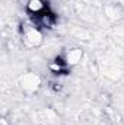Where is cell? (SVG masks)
<instances>
[{
  "label": "cell",
  "instance_id": "6da1fadb",
  "mask_svg": "<svg viewBox=\"0 0 124 125\" xmlns=\"http://www.w3.org/2000/svg\"><path fill=\"white\" fill-rule=\"evenodd\" d=\"M22 44L26 47V48H37V47H41L42 42H44V35L39 28L35 26L34 21H28L25 23H22Z\"/></svg>",
  "mask_w": 124,
  "mask_h": 125
},
{
  "label": "cell",
  "instance_id": "7a4b0ae2",
  "mask_svg": "<svg viewBox=\"0 0 124 125\" xmlns=\"http://www.w3.org/2000/svg\"><path fill=\"white\" fill-rule=\"evenodd\" d=\"M19 83H21V87L24 89V92L26 93H35L39 87H41V77L37 74V73H24L19 79Z\"/></svg>",
  "mask_w": 124,
  "mask_h": 125
},
{
  "label": "cell",
  "instance_id": "3957f363",
  "mask_svg": "<svg viewBox=\"0 0 124 125\" xmlns=\"http://www.w3.org/2000/svg\"><path fill=\"white\" fill-rule=\"evenodd\" d=\"M32 21L35 23L37 28L39 29H54L56 23H57V18L54 13H51L50 10H45L39 15L32 16Z\"/></svg>",
  "mask_w": 124,
  "mask_h": 125
},
{
  "label": "cell",
  "instance_id": "277c9868",
  "mask_svg": "<svg viewBox=\"0 0 124 125\" xmlns=\"http://www.w3.org/2000/svg\"><path fill=\"white\" fill-rule=\"evenodd\" d=\"M63 58H64V62H66L67 67L77 65L79 62L82 61V58H83V50L82 48H72V50L64 52Z\"/></svg>",
  "mask_w": 124,
  "mask_h": 125
},
{
  "label": "cell",
  "instance_id": "5b68a950",
  "mask_svg": "<svg viewBox=\"0 0 124 125\" xmlns=\"http://www.w3.org/2000/svg\"><path fill=\"white\" fill-rule=\"evenodd\" d=\"M45 10H48V6L44 0H28L26 1V12L32 16L39 15Z\"/></svg>",
  "mask_w": 124,
  "mask_h": 125
},
{
  "label": "cell",
  "instance_id": "8992f818",
  "mask_svg": "<svg viewBox=\"0 0 124 125\" xmlns=\"http://www.w3.org/2000/svg\"><path fill=\"white\" fill-rule=\"evenodd\" d=\"M66 67L67 65L64 62V58H56V60H53L51 62H48V68L54 74H62V73H64Z\"/></svg>",
  "mask_w": 124,
  "mask_h": 125
},
{
  "label": "cell",
  "instance_id": "52a82bcc",
  "mask_svg": "<svg viewBox=\"0 0 124 125\" xmlns=\"http://www.w3.org/2000/svg\"><path fill=\"white\" fill-rule=\"evenodd\" d=\"M104 12H105V16L110 19H118L120 18V7H117L115 4H107Z\"/></svg>",
  "mask_w": 124,
  "mask_h": 125
},
{
  "label": "cell",
  "instance_id": "ba28073f",
  "mask_svg": "<svg viewBox=\"0 0 124 125\" xmlns=\"http://www.w3.org/2000/svg\"><path fill=\"white\" fill-rule=\"evenodd\" d=\"M1 125H7V122H6V119H4V118H1Z\"/></svg>",
  "mask_w": 124,
  "mask_h": 125
},
{
  "label": "cell",
  "instance_id": "9c48e42d",
  "mask_svg": "<svg viewBox=\"0 0 124 125\" xmlns=\"http://www.w3.org/2000/svg\"><path fill=\"white\" fill-rule=\"evenodd\" d=\"M114 1H121V0H114Z\"/></svg>",
  "mask_w": 124,
  "mask_h": 125
}]
</instances>
